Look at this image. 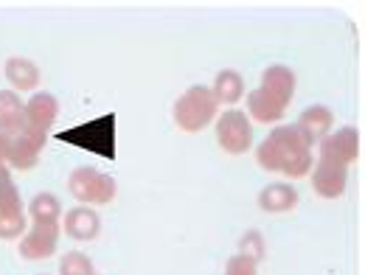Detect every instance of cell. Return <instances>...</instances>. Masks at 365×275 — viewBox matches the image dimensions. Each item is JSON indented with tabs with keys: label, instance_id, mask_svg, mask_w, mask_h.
<instances>
[{
	"label": "cell",
	"instance_id": "2",
	"mask_svg": "<svg viewBox=\"0 0 365 275\" xmlns=\"http://www.w3.org/2000/svg\"><path fill=\"white\" fill-rule=\"evenodd\" d=\"M46 140L48 135L34 133L29 124H23L17 130H0V163L6 169L14 166L20 172H29L37 166Z\"/></svg>",
	"mask_w": 365,
	"mask_h": 275
},
{
	"label": "cell",
	"instance_id": "5",
	"mask_svg": "<svg viewBox=\"0 0 365 275\" xmlns=\"http://www.w3.org/2000/svg\"><path fill=\"white\" fill-rule=\"evenodd\" d=\"M71 194L85 205H107L115 199V180L104 172H96L91 166H82L68 180Z\"/></svg>",
	"mask_w": 365,
	"mask_h": 275
},
{
	"label": "cell",
	"instance_id": "15",
	"mask_svg": "<svg viewBox=\"0 0 365 275\" xmlns=\"http://www.w3.org/2000/svg\"><path fill=\"white\" fill-rule=\"evenodd\" d=\"M262 90H267L273 98H278L281 104L289 107L292 95H295V73L287 68V65H270L264 73H262Z\"/></svg>",
	"mask_w": 365,
	"mask_h": 275
},
{
	"label": "cell",
	"instance_id": "21",
	"mask_svg": "<svg viewBox=\"0 0 365 275\" xmlns=\"http://www.w3.org/2000/svg\"><path fill=\"white\" fill-rule=\"evenodd\" d=\"M93 261L85 256V253H79V250H71V253H65L62 256V261H59V275H93Z\"/></svg>",
	"mask_w": 365,
	"mask_h": 275
},
{
	"label": "cell",
	"instance_id": "9",
	"mask_svg": "<svg viewBox=\"0 0 365 275\" xmlns=\"http://www.w3.org/2000/svg\"><path fill=\"white\" fill-rule=\"evenodd\" d=\"M56 244H59V225H34L20 239V256L26 261L51 259L56 253Z\"/></svg>",
	"mask_w": 365,
	"mask_h": 275
},
{
	"label": "cell",
	"instance_id": "23",
	"mask_svg": "<svg viewBox=\"0 0 365 275\" xmlns=\"http://www.w3.org/2000/svg\"><path fill=\"white\" fill-rule=\"evenodd\" d=\"M0 166H3V163H0Z\"/></svg>",
	"mask_w": 365,
	"mask_h": 275
},
{
	"label": "cell",
	"instance_id": "3",
	"mask_svg": "<svg viewBox=\"0 0 365 275\" xmlns=\"http://www.w3.org/2000/svg\"><path fill=\"white\" fill-rule=\"evenodd\" d=\"M59 140L62 143H73L85 152H93L98 157H107L113 160L115 157V115L107 113L101 118H93V121H85V124H76L71 130H62L59 133Z\"/></svg>",
	"mask_w": 365,
	"mask_h": 275
},
{
	"label": "cell",
	"instance_id": "6",
	"mask_svg": "<svg viewBox=\"0 0 365 275\" xmlns=\"http://www.w3.org/2000/svg\"><path fill=\"white\" fill-rule=\"evenodd\" d=\"M26 233V211L20 191L9 169L0 166V239H17Z\"/></svg>",
	"mask_w": 365,
	"mask_h": 275
},
{
	"label": "cell",
	"instance_id": "19",
	"mask_svg": "<svg viewBox=\"0 0 365 275\" xmlns=\"http://www.w3.org/2000/svg\"><path fill=\"white\" fill-rule=\"evenodd\" d=\"M29 214H31V219H34V225H59V219H62V205H59V199L53 197V194H37L31 202H29Z\"/></svg>",
	"mask_w": 365,
	"mask_h": 275
},
{
	"label": "cell",
	"instance_id": "18",
	"mask_svg": "<svg viewBox=\"0 0 365 275\" xmlns=\"http://www.w3.org/2000/svg\"><path fill=\"white\" fill-rule=\"evenodd\" d=\"M214 98H217V104H236L239 98H242V93H245V79L236 73V71H220L217 76H214Z\"/></svg>",
	"mask_w": 365,
	"mask_h": 275
},
{
	"label": "cell",
	"instance_id": "22",
	"mask_svg": "<svg viewBox=\"0 0 365 275\" xmlns=\"http://www.w3.org/2000/svg\"><path fill=\"white\" fill-rule=\"evenodd\" d=\"M225 275H259V261L250 259V256H230L228 267H225Z\"/></svg>",
	"mask_w": 365,
	"mask_h": 275
},
{
	"label": "cell",
	"instance_id": "17",
	"mask_svg": "<svg viewBox=\"0 0 365 275\" xmlns=\"http://www.w3.org/2000/svg\"><path fill=\"white\" fill-rule=\"evenodd\" d=\"M6 79L17 90H34L40 85V68L26 56H11L6 62Z\"/></svg>",
	"mask_w": 365,
	"mask_h": 275
},
{
	"label": "cell",
	"instance_id": "16",
	"mask_svg": "<svg viewBox=\"0 0 365 275\" xmlns=\"http://www.w3.org/2000/svg\"><path fill=\"white\" fill-rule=\"evenodd\" d=\"M259 205L267 214H287L298 205V191L289 183H270L259 194Z\"/></svg>",
	"mask_w": 365,
	"mask_h": 275
},
{
	"label": "cell",
	"instance_id": "10",
	"mask_svg": "<svg viewBox=\"0 0 365 275\" xmlns=\"http://www.w3.org/2000/svg\"><path fill=\"white\" fill-rule=\"evenodd\" d=\"M23 115H26V124H29L34 133L48 135L51 124H53L56 115H59V104H56V98H53L51 93H34V95L23 104Z\"/></svg>",
	"mask_w": 365,
	"mask_h": 275
},
{
	"label": "cell",
	"instance_id": "8",
	"mask_svg": "<svg viewBox=\"0 0 365 275\" xmlns=\"http://www.w3.org/2000/svg\"><path fill=\"white\" fill-rule=\"evenodd\" d=\"M360 157V133L354 127H340L337 133L326 135L320 140V160L349 169Z\"/></svg>",
	"mask_w": 365,
	"mask_h": 275
},
{
	"label": "cell",
	"instance_id": "14",
	"mask_svg": "<svg viewBox=\"0 0 365 275\" xmlns=\"http://www.w3.org/2000/svg\"><path fill=\"white\" fill-rule=\"evenodd\" d=\"M284 113H287V104H281L278 98H273L270 93L262 90V88H256L247 95V113L245 115L259 121V124H275V121L284 118Z\"/></svg>",
	"mask_w": 365,
	"mask_h": 275
},
{
	"label": "cell",
	"instance_id": "4",
	"mask_svg": "<svg viewBox=\"0 0 365 275\" xmlns=\"http://www.w3.org/2000/svg\"><path fill=\"white\" fill-rule=\"evenodd\" d=\"M217 110H220V104H217L211 88L194 85L182 93L175 104V124L182 133H202L217 118Z\"/></svg>",
	"mask_w": 365,
	"mask_h": 275
},
{
	"label": "cell",
	"instance_id": "13",
	"mask_svg": "<svg viewBox=\"0 0 365 275\" xmlns=\"http://www.w3.org/2000/svg\"><path fill=\"white\" fill-rule=\"evenodd\" d=\"M331 121H334V115H331L329 107L312 104V107H307V110L298 115V124H295V127H298V133L307 138L309 143H320L323 138L329 135Z\"/></svg>",
	"mask_w": 365,
	"mask_h": 275
},
{
	"label": "cell",
	"instance_id": "24",
	"mask_svg": "<svg viewBox=\"0 0 365 275\" xmlns=\"http://www.w3.org/2000/svg\"><path fill=\"white\" fill-rule=\"evenodd\" d=\"M93 275H96V273H93Z\"/></svg>",
	"mask_w": 365,
	"mask_h": 275
},
{
	"label": "cell",
	"instance_id": "20",
	"mask_svg": "<svg viewBox=\"0 0 365 275\" xmlns=\"http://www.w3.org/2000/svg\"><path fill=\"white\" fill-rule=\"evenodd\" d=\"M26 124L23 115V101L17 98V93L0 90V130H17Z\"/></svg>",
	"mask_w": 365,
	"mask_h": 275
},
{
	"label": "cell",
	"instance_id": "1",
	"mask_svg": "<svg viewBox=\"0 0 365 275\" xmlns=\"http://www.w3.org/2000/svg\"><path fill=\"white\" fill-rule=\"evenodd\" d=\"M256 160L264 172H281L292 180L307 177L315 166L312 160V143L298 133L295 124L289 127H275L267 135L264 143H259L256 149Z\"/></svg>",
	"mask_w": 365,
	"mask_h": 275
},
{
	"label": "cell",
	"instance_id": "7",
	"mask_svg": "<svg viewBox=\"0 0 365 275\" xmlns=\"http://www.w3.org/2000/svg\"><path fill=\"white\" fill-rule=\"evenodd\" d=\"M217 143L228 155H245L253 146V124L242 110H225L217 121Z\"/></svg>",
	"mask_w": 365,
	"mask_h": 275
},
{
	"label": "cell",
	"instance_id": "11",
	"mask_svg": "<svg viewBox=\"0 0 365 275\" xmlns=\"http://www.w3.org/2000/svg\"><path fill=\"white\" fill-rule=\"evenodd\" d=\"M346 185H349V169H340V166H331V163H323V160H318L312 166V188L323 199L343 197Z\"/></svg>",
	"mask_w": 365,
	"mask_h": 275
},
{
	"label": "cell",
	"instance_id": "12",
	"mask_svg": "<svg viewBox=\"0 0 365 275\" xmlns=\"http://www.w3.org/2000/svg\"><path fill=\"white\" fill-rule=\"evenodd\" d=\"M62 230L76 242H93L98 236V230H101V222H98V214L91 211L88 205H76V208H71L65 214Z\"/></svg>",
	"mask_w": 365,
	"mask_h": 275
}]
</instances>
